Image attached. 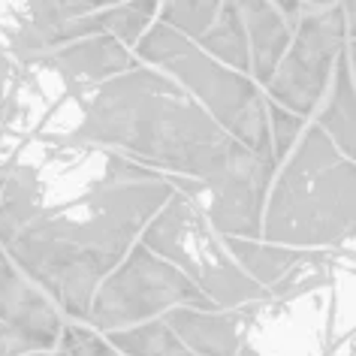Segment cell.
Listing matches in <instances>:
<instances>
[{
    "label": "cell",
    "mask_w": 356,
    "mask_h": 356,
    "mask_svg": "<svg viewBox=\"0 0 356 356\" xmlns=\"http://www.w3.org/2000/svg\"><path fill=\"white\" fill-rule=\"evenodd\" d=\"M172 191L163 175L94 142L19 139L0 191V248L64 320L85 323L94 290Z\"/></svg>",
    "instance_id": "6da1fadb"
},
{
    "label": "cell",
    "mask_w": 356,
    "mask_h": 356,
    "mask_svg": "<svg viewBox=\"0 0 356 356\" xmlns=\"http://www.w3.org/2000/svg\"><path fill=\"white\" fill-rule=\"evenodd\" d=\"M73 139L109 148L166 181L188 178L202 188L272 160L238 145L181 85L145 64L85 91Z\"/></svg>",
    "instance_id": "7a4b0ae2"
},
{
    "label": "cell",
    "mask_w": 356,
    "mask_h": 356,
    "mask_svg": "<svg viewBox=\"0 0 356 356\" xmlns=\"http://www.w3.org/2000/svg\"><path fill=\"white\" fill-rule=\"evenodd\" d=\"M353 229L356 166L308 121L269 181L260 238L302 251L344 254L353 245Z\"/></svg>",
    "instance_id": "3957f363"
},
{
    "label": "cell",
    "mask_w": 356,
    "mask_h": 356,
    "mask_svg": "<svg viewBox=\"0 0 356 356\" xmlns=\"http://www.w3.org/2000/svg\"><path fill=\"white\" fill-rule=\"evenodd\" d=\"M133 58L178 82L233 136L260 157H272L263 88L248 73L224 67L197 42L154 22L133 46Z\"/></svg>",
    "instance_id": "277c9868"
},
{
    "label": "cell",
    "mask_w": 356,
    "mask_h": 356,
    "mask_svg": "<svg viewBox=\"0 0 356 356\" xmlns=\"http://www.w3.org/2000/svg\"><path fill=\"white\" fill-rule=\"evenodd\" d=\"M242 317L236 356H353V272L296 299L248 302Z\"/></svg>",
    "instance_id": "5b68a950"
},
{
    "label": "cell",
    "mask_w": 356,
    "mask_h": 356,
    "mask_svg": "<svg viewBox=\"0 0 356 356\" xmlns=\"http://www.w3.org/2000/svg\"><path fill=\"white\" fill-rule=\"evenodd\" d=\"M139 242L166 263H172L218 308H242L266 296L260 284L238 269L227 238L181 191L169 193V200L142 229Z\"/></svg>",
    "instance_id": "8992f818"
},
{
    "label": "cell",
    "mask_w": 356,
    "mask_h": 356,
    "mask_svg": "<svg viewBox=\"0 0 356 356\" xmlns=\"http://www.w3.org/2000/svg\"><path fill=\"white\" fill-rule=\"evenodd\" d=\"M353 6L356 0H338L332 6L308 10L293 24L290 46L275 67L272 79L263 85L266 100L311 121L320 100L326 97L338 58L353 40Z\"/></svg>",
    "instance_id": "52a82bcc"
},
{
    "label": "cell",
    "mask_w": 356,
    "mask_h": 356,
    "mask_svg": "<svg viewBox=\"0 0 356 356\" xmlns=\"http://www.w3.org/2000/svg\"><path fill=\"white\" fill-rule=\"evenodd\" d=\"M181 305L211 308V302L172 263L136 242L94 290L85 323L97 332H115L157 320Z\"/></svg>",
    "instance_id": "ba28073f"
},
{
    "label": "cell",
    "mask_w": 356,
    "mask_h": 356,
    "mask_svg": "<svg viewBox=\"0 0 356 356\" xmlns=\"http://www.w3.org/2000/svg\"><path fill=\"white\" fill-rule=\"evenodd\" d=\"M0 323L24 335L37 350L49 353L58 347L64 314L58 305L10 260L0 248Z\"/></svg>",
    "instance_id": "9c48e42d"
},
{
    "label": "cell",
    "mask_w": 356,
    "mask_h": 356,
    "mask_svg": "<svg viewBox=\"0 0 356 356\" xmlns=\"http://www.w3.org/2000/svg\"><path fill=\"white\" fill-rule=\"evenodd\" d=\"M49 67L76 91H91V88L109 82V79L139 67L127 46H121L112 37H85L73 40L67 46L42 51Z\"/></svg>",
    "instance_id": "30bf717a"
},
{
    "label": "cell",
    "mask_w": 356,
    "mask_h": 356,
    "mask_svg": "<svg viewBox=\"0 0 356 356\" xmlns=\"http://www.w3.org/2000/svg\"><path fill=\"white\" fill-rule=\"evenodd\" d=\"M163 320L197 356H236L242 347L245 317L242 308H193L181 305L166 311Z\"/></svg>",
    "instance_id": "8fae6325"
},
{
    "label": "cell",
    "mask_w": 356,
    "mask_h": 356,
    "mask_svg": "<svg viewBox=\"0 0 356 356\" xmlns=\"http://www.w3.org/2000/svg\"><path fill=\"white\" fill-rule=\"evenodd\" d=\"M233 10L242 19L248 51H251V79L257 85H266L290 46L293 24L278 13L272 0H229Z\"/></svg>",
    "instance_id": "7c38bea8"
},
{
    "label": "cell",
    "mask_w": 356,
    "mask_h": 356,
    "mask_svg": "<svg viewBox=\"0 0 356 356\" xmlns=\"http://www.w3.org/2000/svg\"><path fill=\"white\" fill-rule=\"evenodd\" d=\"M353 76H356V40H350L341 51L332 73V82L326 88V97L320 100L317 112L311 115V124L320 127L332 139V145L344 157H356V91H353Z\"/></svg>",
    "instance_id": "4fadbf2b"
},
{
    "label": "cell",
    "mask_w": 356,
    "mask_h": 356,
    "mask_svg": "<svg viewBox=\"0 0 356 356\" xmlns=\"http://www.w3.org/2000/svg\"><path fill=\"white\" fill-rule=\"evenodd\" d=\"M124 3V0H28V10L19 19L13 31V51H19L22 58L42 55L49 51V37L58 24L82 19L106 6Z\"/></svg>",
    "instance_id": "5bb4252c"
},
{
    "label": "cell",
    "mask_w": 356,
    "mask_h": 356,
    "mask_svg": "<svg viewBox=\"0 0 356 356\" xmlns=\"http://www.w3.org/2000/svg\"><path fill=\"white\" fill-rule=\"evenodd\" d=\"M227 248L233 254V260L238 263V269L251 281L260 284L266 296L311 254V251H302V248L266 242V238H227Z\"/></svg>",
    "instance_id": "9a60e30c"
},
{
    "label": "cell",
    "mask_w": 356,
    "mask_h": 356,
    "mask_svg": "<svg viewBox=\"0 0 356 356\" xmlns=\"http://www.w3.org/2000/svg\"><path fill=\"white\" fill-rule=\"evenodd\" d=\"M197 46L211 55L215 60H220L229 70H238V73L251 76V51H248V37L242 28V19L233 10V3L224 0L218 19L209 24V31L197 40Z\"/></svg>",
    "instance_id": "2e32d148"
},
{
    "label": "cell",
    "mask_w": 356,
    "mask_h": 356,
    "mask_svg": "<svg viewBox=\"0 0 356 356\" xmlns=\"http://www.w3.org/2000/svg\"><path fill=\"white\" fill-rule=\"evenodd\" d=\"M103 335L109 338V344L121 356H197L184 347V341L169 329L163 317L148 320V323H139V326L115 329V332H103Z\"/></svg>",
    "instance_id": "e0dca14e"
},
{
    "label": "cell",
    "mask_w": 356,
    "mask_h": 356,
    "mask_svg": "<svg viewBox=\"0 0 356 356\" xmlns=\"http://www.w3.org/2000/svg\"><path fill=\"white\" fill-rule=\"evenodd\" d=\"M224 0H160L157 22L197 42L218 19Z\"/></svg>",
    "instance_id": "ac0fdd59"
},
{
    "label": "cell",
    "mask_w": 356,
    "mask_h": 356,
    "mask_svg": "<svg viewBox=\"0 0 356 356\" xmlns=\"http://www.w3.org/2000/svg\"><path fill=\"white\" fill-rule=\"evenodd\" d=\"M266 124H269V148H272V160L281 163L284 157L293 151V145L299 142L302 130L308 127V118L287 112L284 106L266 100Z\"/></svg>",
    "instance_id": "d6986e66"
},
{
    "label": "cell",
    "mask_w": 356,
    "mask_h": 356,
    "mask_svg": "<svg viewBox=\"0 0 356 356\" xmlns=\"http://www.w3.org/2000/svg\"><path fill=\"white\" fill-rule=\"evenodd\" d=\"M58 350L64 356H121L103 332H97L88 323H76V320H67L60 329Z\"/></svg>",
    "instance_id": "ffe728a7"
},
{
    "label": "cell",
    "mask_w": 356,
    "mask_h": 356,
    "mask_svg": "<svg viewBox=\"0 0 356 356\" xmlns=\"http://www.w3.org/2000/svg\"><path fill=\"white\" fill-rule=\"evenodd\" d=\"M33 350H37V347H33L28 338L0 323V356H28Z\"/></svg>",
    "instance_id": "44dd1931"
},
{
    "label": "cell",
    "mask_w": 356,
    "mask_h": 356,
    "mask_svg": "<svg viewBox=\"0 0 356 356\" xmlns=\"http://www.w3.org/2000/svg\"><path fill=\"white\" fill-rule=\"evenodd\" d=\"M302 3H308L311 10H320V6H332V3H338V0H302Z\"/></svg>",
    "instance_id": "7402d4cb"
},
{
    "label": "cell",
    "mask_w": 356,
    "mask_h": 356,
    "mask_svg": "<svg viewBox=\"0 0 356 356\" xmlns=\"http://www.w3.org/2000/svg\"><path fill=\"white\" fill-rule=\"evenodd\" d=\"M28 356H46V353H42V350H33V353H28Z\"/></svg>",
    "instance_id": "603a6c76"
}]
</instances>
